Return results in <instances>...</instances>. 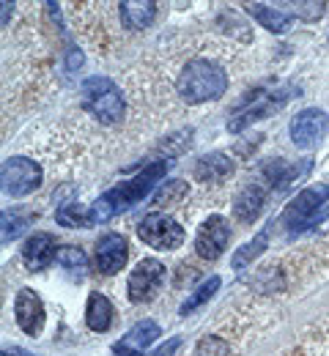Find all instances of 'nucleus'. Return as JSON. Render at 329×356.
Segmentation results:
<instances>
[{"mask_svg":"<svg viewBox=\"0 0 329 356\" xmlns=\"http://www.w3.org/2000/svg\"><path fill=\"white\" fill-rule=\"evenodd\" d=\"M168 168H170L168 159L151 162L148 168H143L141 176H135L132 181H124V184L113 186L110 192H104L94 206H91V220H94V225L110 222V220L118 217L121 211H129L132 206H138L143 197H148V195L154 192V186L165 178Z\"/></svg>","mask_w":329,"mask_h":356,"instance_id":"obj_1","label":"nucleus"},{"mask_svg":"<svg viewBox=\"0 0 329 356\" xmlns=\"http://www.w3.org/2000/svg\"><path fill=\"white\" fill-rule=\"evenodd\" d=\"M176 90L187 104L217 102L228 90V74H225V69L220 63L206 60V58H195L182 69Z\"/></svg>","mask_w":329,"mask_h":356,"instance_id":"obj_2","label":"nucleus"},{"mask_svg":"<svg viewBox=\"0 0 329 356\" xmlns=\"http://www.w3.org/2000/svg\"><path fill=\"white\" fill-rule=\"evenodd\" d=\"M329 217V184H316L302 189L291 206L282 214V225L288 227V233H302L307 227H316Z\"/></svg>","mask_w":329,"mask_h":356,"instance_id":"obj_3","label":"nucleus"},{"mask_svg":"<svg viewBox=\"0 0 329 356\" xmlns=\"http://www.w3.org/2000/svg\"><path fill=\"white\" fill-rule=\"evenodd\" d=\"M80 96H83V107L94 115L99 124H118L124 118V96H121V88L110 80V77H88L80 88Z\"/></svg>","mask_w":329,"mask_h":356,"instance_id":"obj_4","label":"nucleus"},{"mask_svg":"<svg viewBox=\"0 0 329 356\" xmlns=\"http://www.w3.org/2000/svg\"><path fill=\"white\" fill-rule=\"evenodd\" d=\"M296 90L299 88H294V86H278V88H272V90H258L255 96H247L244 107H239V113L228 121V132L239 134V132H244L250 124L269 118L272 113H278L280 107H285V104L291 102V96H294Z\"/></svg>","mask_w":329,"mask_h":356,"instance_id":"obj_5","label":"nucleus"},{"mask_svg":"<svg viewBox=\"0 0 329 356\" xmlns=\"http://www.w3.org/2000/svg\"><path fill=\"white\" fill-rule=\"evenodd\" d=\"M42 168L39 162L28 159V156H8L0 168V181H3V192L8 197H25L31 192H36L42 186Z\"/></svg>","mask_w":329,"mask_h":356,"instance_id":"obj_6","label":"nucleus"},{"mask_svg":"<svg viewBox=\"0 0 329 356\" xmlns=\"http://www.w3.org/2000/svg\"><path fill=\"white\" fill-rule=\"evenodd\" d=\"M138 236H141L143 244H148L151 250H162V252L179 250L187 238L182 225L176 222L170 214H159V211L143 217L141 225H138Z\"/></svg>","mask_w":329,"mask_h":356,"instance_id":"obj_7","label":"nucleus"},{"mask_svg":"<svg viewBox=\"0 0 329 356\" xmlns=\"http://www.w3.org/2000/svg\"><path fill=\"white\" fill-rule=\"evenodd\" d=\"M165 264L157 261V258H143L138 266L129 271V280H127V293H129V302L135 305H148L157 299V293L162 291L165 285Z\"/></svg>","mask_w":329,"mask_h":356,"instance_id":"obj_8","label":"nucleus"},{"mask_svg":"<svg viewBox=\"0 0 329 356\" xmlns=\"http://www.w3.org/2000/svg\"><path fill=\"white\" fill-rule=\"evenodd\" d=\"M329 129V115L319 107H307V110H299L294 118H291V127H288V134H291V143L302 151H310L321 143V137L327 134Z\"/></svg>","mask_w":329,"mask_h":356,"instance_id":"obj_9","label":"nucleus"},{"mask_svg":"<svg viewBox=\"0 0 329 356\" xmlns=\"http://www.w3.org/2000/svg\"><path fill=\"white\" fill-rule=\"evenodd\" d=\"M228 244H231V222L220 214H211L195 236V252L203 261H217L228 250Z\"/></svg>","mask_w":329,"mask_h":356,"instance_id":"obj_10","label":"nucleus"},{"mask_svg":"<svg viewBox=\"0 0 329 356\" xmlns=\"http://www.w3.org/2000/svg\"><path fill=\"white\" fill-rule=\"evenodd\" d=\"M14 318H17V326L28 337H36L45 329V305H42L36 291L22 288L17 293V299H14Z\"/></svg>","mask_w":329,"mask_h":356,"instance_id":"obj_11","label":"nucleus"},{"mask_svg":"<svg viewBox=\"0 0 329 356\" xmlns=\"http://www.w3.org/2000/svg\"><path fill=\"white\" fill-rule=\"evenodd\" d=\"M129 261V244L121 233H104L96 241V266L102 274H118Z\"/></svg>","mask_w":329,"mask_h":356,"instance_id":"obj_12","label":"nucleus"},{"mask_svg":"<svg viewBox=\"0 0 329 356\" xmlns=\"http://www.w3.org/2000/svg\"><path fill=\"white\" fill-rule=\"evenodd\" d=\"M55 236L52 233H45V230H36L25 238L22 244V261L25 266L33 268V271H45V268L55 261Z\"/></svg>","mask_w":329,"mask_h":356,"instance_id":"obj_13","label":"nucleus"},{"mask_svg":"<svg viewBox=\"0 0 329 356\" xmlns=\"http://www.w3.org/2000/svg\"><path fill=\"white\" fill-rule=\"evenodd\" d=\"M310 170V159H302L299 165L296 162H285V159H272L264 165V178L278 189V192H285L296 178H302Z\"/></svg>","mask_w":329,"mask_h":356,"instance_id":"obj_14","label":"nucleus"},{"mask_svg":"<svg viewBox=\"0 0 329 356\" xmlns=\"http://www.w3.org/2000/svg\"><path fill=\"white\" fill-rule=\"evenodd\" d=\"M264 206H266V192H264V186H261V184H250V186H244V189L236 195V200H234L236 220L247 225L255 222V220L261 217Z\"/></svg>","mask_w":329,"mask_h":356,"instance_id":"obj_15","label":"nucleus"},{"mask_svg":"<svg viewBox=\"0 0 329 356\" xmlns=\"http://www.w3.org/2000/svg\"><path fill=\"white\" fill-rule=\"evenodd\" d=\"M228 176H234V159L228 154L214 151V154L200 156L198 165H195V178L203 181V184H220Z\"/></svg>","mask_w":329,"mask_h":356,"instance_id":"obj_16","label":"nucleus"},{"mask_svg":"<svg viewBox=\"0 0 329 356\" xmlns=\"http://www.w3.org/2000/svg\"><path fill=\"white\" fill-rule=\"evenodd\" d=\"M244 8H247V14H250L258 25H264L269 33H285V31L291 28V22H294V14H288V11H282V8H275V6H266V3H247Z\"/></svg>","mask_w":329,"mask_h":356,"instance_id":"obj_17","label":"nucleus"},{"mask_svg":"<svg viewBox=\"0 0 329 356\" xmlns=\"http://www.w3.org/2000/svg\"><path fill=\"white\" fill-rule=\"evenodd\" d=\"M157 8L154 0H127L121 3V22L129 31H143L157 19Z\"/></svg>","mask_w":329,"mask_h":356,"instance_id":"obj_18","label":"nucleus"},{"mask_svg":"<svg viewBox=\"0 0 329 356\" xmlns=\"http://www.w3.org/2000/svg\"><path fill=\"white\" fill-rule=\"evenodd\" d=\"M113 305L104 293H91L86 305V323L91 332H107L113 326Z\"/></svg>","mask_w":329,"mask_h":356,"instance_id":"obj_19","label":"nucleus"},{"mask_svg":"<svg viewBox=\"0 0 329 356\" xmlns=\"http://www.w3.org/2000/svg\"><path fill=\"white\" fill-rule=\"evenodd\" d=\"M220 285H223V280H220L217 274H214V277H209V280H203L192 293H187V299H184V302H182V307H179V315H184V318H187V315H192L198 307H203V305H206V302L220 291Z\"/></svg>","mask_w":329,"mask_h":356,"instance_id":"obj_20","label":"nucleus"},{"mask_svg":"<svg viewBox=\"0 0 329 356\" xmlns=\"http://www.w3.org/2000/svg\"><path fill=\"white\" fill-rule=\"evenodd\" d=\"M55 222L63 227H91V206H80V203H63L55 211Z\"/></svg>","mask_w":329,"mask_h":356,"instance_id":"obj_21","label":"nucleus"},{"mask_svg":"<svg viewBox=\"0 0 329 356\" xmlns=\"http://www.w3.org/2000/svg\"><path fill=\"white\" fill-rule=\"evenodd\" d=\"M266 247H269V230L264 227L252 241H247L241 250H236V255L231 258V266H234L236 271H241L244 266H250V264H252V261H255Z\"/></svg>","mask_w":329,"mask_h":356,"instance_id":"obj_22","label":"nucleus"},{"mask_svg":"<svg viewBox=\"0 0 329 356\" xmlns=\"http://www.w3.org/2000/svg\"><path fill=\"white\" fill-rule=\"evenodd\" d=\"M55 261H58V266L66 268L77 280L86 277V271H88V258H86V252L80 247H61L58 255H55Z\"/></svg>","mask_w":329,"mask_h":356,"instance_id":"obj_23","label":"nucleus"},{"mask_svg":"<svg viewBox=\"0 0 329 356\" xmlns=\"http://www.w3.org/2000/svg\"><path fill=\"white\" fill-rule=\"evenodd\" d=\"M159 337V326L154 323V321H138L129 332H127V337L121 340V343H127V346H132V348H138V351H143V348H148L154 340Z\"/></svg>","mask_w":329,"mask_h":356,"instance_id":"obj_24","label":"nucleus"},{"mask_svg":"<svg viewBox=\"0 0 329 356\" xmlns=\"http://www.w3.org/2000/svg\"><path fill=\"white\" fill-rule=\"evenodd\" d=\"M31 214H19V211H3V241H14L28 225H31Z\"/></svg>","mask_w":329,"mask_h":356,"instance_id":"obj_25","label":"nucleus"},{"mask_svg":"<svg viewBox=\"0 0 329 356\" xmlns=\"http://www.w3.org/2000/svg\"><path fill=\"white\" fill-rule=\"evenodd\" d=\"M192 356H231V346H228V340H223L217 334H206L195 346V354Z\"/></svg>","mask_w":329,"mask_h":356,"instance_id":"obj_26","label":"nucleus"},{"mask_svg":"<svg viewBox=\"0 0 329 356\" xmlns=\"http://www.w3.org/2000/svg\"><path fill=\"white\" fill-rule=\"evenodd\" d=\"M184 192H187V184H184V181H165V186L157 192L154 203H157V206H162V203H170L173 197H182Z\"/></svg>","mask_w":329,"mask_h":356,"instance_id":"obj_27","label":"nucleus"},{"mask_svg":"<svg viewBox=\"0 0 329 356\" xmlns=\"http://www.w3.org/2000/svg\"><path fill=\"white\" fill-rule=\"evenodd\" d=\"M179 348H182V337H170L165 346H159V348L154 351V356H173Z\"/></svg>","mask_w":329,"mask_h":356,"instance_id":"obj_28","label":"nucleus"},{"mask_svg":"<svg viewBox=\"0 0 329 356\" xmlns=\"http://www.w3.org/2000/svg\"><path fill=\"white\" fill-rule=\"evenodd\" d=\"M113 354L115 356H143V351L132 348V346H127V343H115V346H113Z\"/></svg>","mask_w":329,"mask_h":356,"instance_id":"obj_29","label":"nucleus"},{"mask_svg":"<svg viewBox=\"0 0 329 356\" xmlns=\"http://www.w3.org/2000/svg\"><path fill=\"white\" fill-rule=\"evenodd\" d=\"M69 69H80L83 66V55H80V49H69V63H66Z\"/></svg>","mask_w":329,"mask_h":356,"instance_id":"obj_30","label":"nucleus"},{"mask_svg":"<svg viewBox=\"0 0 329 356\" xmlns=\"http://www.w3.org/2000/svg\"><path fill=\"white\" fill-rule=\"evenodd\" d=\"M0 8H3V25H8V14H11V8H14V6H11V3L6 0V3H3Z\"/></svg>","mask_w":329,"mask_h":356,"instance_id":"obj_31","label":"nucleus"},{"mask_svg":"<svg viewBox=\"0 0 329 356\" xmlns=\"http://www.w3.org/2000/svg\"><path fill=\"white\" fill-rule=\"evenodd\" d=\"M25 356H28V354H25Z\"/></svg>","mask_w":329,"mask_h":356,"instance_id":"obj_32","label":"nucleus"}]
</instances>
